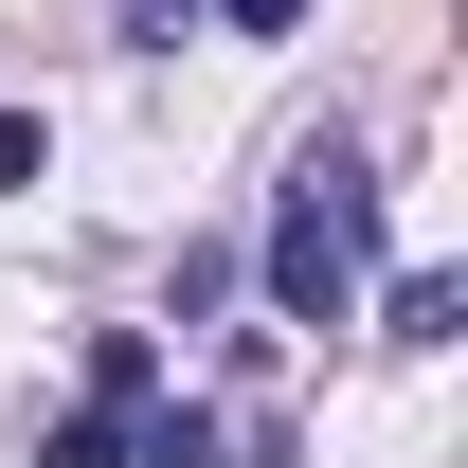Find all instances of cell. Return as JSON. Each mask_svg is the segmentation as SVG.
I'll list each match as a JSON object with an SVG mask.
<instances>
[{
  "label": "cell",
  "instance_id": "obj_3",
  "mask_svg": "<svg viewBox=\"0 0 468 468\" xmlns=\"http://www.w3.org/2000/svg\"><path fill=\"white\" fill-rule=\"evenodd\" d=\"M37 180H55V126H37V109H0V198H37Z\"/></svg>",
  "mask_w": 468,
  "mask_h": 468
},
{
  "label": "cell",
  "instance_id": "obj_2",
  "mask_svg": "<svg viewBox=\"0 0 468 468\" xmlns=\"http://www.w3.org/2000/svg\"><path fill=\"white\" fill-rule=\"evenodd\" d=\"M144 397H163V343L109 324V343H90V414H144Z\"/></svg>",
  "mask_w": 468,
  "mask_h": 468
},
{
  "label": "cell",
  "instance_id": "obj_4",
  "mask_svg": "<svg viewBox=\"0 0 468 468\" xmlns=\"http://www.w3.org/2000/svg\"><path fill=\"white\" fill-rule=\"evenodd\" d=\"M37 468H126V414H55V451Z\"/></svg>",
  "mask_w": 468,
  "mask_h": 468
},
{
  "label": "cell",
  "instance_id": "obj_1",
  "mask_svg": "<svg viewBox=\"0 0 468 468\" xmlns=\"http://www.w3.org/2000/svg\"><path fill=\"white\" fill-rule=\"evenodd\" d=\"M360 252H378V180H360V144H306L289 217H271V306H289V324H343Z\"/></svg>",
  "mask_w": 468,
  "mask_h": 468
},
{
  "label": "cell",
  "instance_id": "obj_5",
  "mask_svg": "<svg viewBox=\"0 0 468 468\" xmlns=\"http://www.w3.org/2000/svg\"><path fill=\"white\" fill-rule=\"evenodd\" d=\"M217 18H234V37H289V18H306V0H217Z\"/></svg>",
  "mask_w": 468,
  "mask_h": 468
}]
</instances>
